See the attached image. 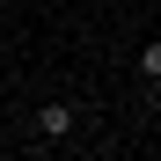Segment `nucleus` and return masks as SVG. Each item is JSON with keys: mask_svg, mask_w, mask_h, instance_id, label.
I'll return each instance as SVG.
<instances>
[{"mask_svg": "<svg viewBox=\"0 0 161 161\" xmlns=\"http://www.w3.org/2000/svg\"><path fill=\"white\" fill-rule=\"evenodd\" d=\"M37 132H44V139H66V132H73V103H44V110H37Z\"/></svg>", "mask_w": 161, "mask_h": 161, "instance_id": "f257e3e1", "label": "nucleus"}]
</instances>
